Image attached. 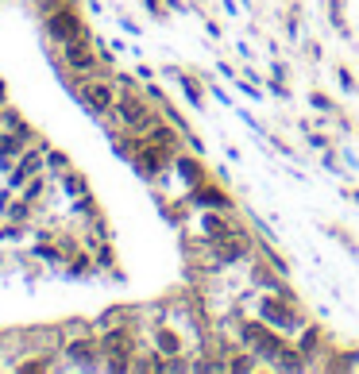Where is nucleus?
Returning a JSON list of instances; mask_svg holds the SVG:
<instances>
[{
  "label": "nucleus",
  "instance_id": "nucleus-1",
  "mask_svg": "<svg viewBox=\"0 0 359 374\" xmlns=\"http://www.w3.org/2000/svg\"><path fill=\"white\" fill-rule=\"evenodd\" d=\"M243 340L255 343V348H259V355H267V359H278V355L286 351V348H282V343L275 340V335H270V332H263L259 324H243Z\"/></svg>",
  "mask_w": 359,
  "mask_h": 374
},
{
  "label": "nucleus",
  "instance_id": "nucleus-2",
  "mask_svg": "<svg viewBox=\"0 0 359 374\" xmlns=\"http://www.w3.org/2000/svg\"><path fill=\"white\" fill-rule=\"evenodd\" d=\"M81 101L89 104L93 112H108L112 108V85H105V81H85L81 85Z\"/></svg>",
  "mask_w": 359,
  "mask_h": 374
},
{
  "label": "nucleus",
  "instance_id": "nucleus-3",
  "mask_svg": "<svg viewBox=\"0 0 359 374\" xmlns=\"http://www.w3.org/2000/svg\"><path fill=\"white\" fill-rule=\"evenodd\" d=\"M263 316H267L270 324H275V328H282V332H290V328H298V316L286 309V305L282 301H275V297H267V301H263Z\"/></svg>",
  "mask_w": 359,
  "mask_h": 374
},
{
  "label": "nucleus",
  "instance_id": "nucleus-4",
  "mask_svg": "<svg viewBox=\"0 0 359 374\" xmlns=\"http://www.w3.org/2000/svg\"><path fill=\"white\" fill-rule=\"evenodd\" d=\"M66 62H70L74 70H93L97 59H93V51L81 43V35H78V39H66Z\"/></svg>",
  "mask_w": 359,
  "mask_h": 374
},
{
  "label": "nucleus",
  "instance_id": "nucleus-5",
  "mask_svg": "<svg viewBox=\"0 0 359 374\" xmlns=\"http://www.w3.org/2000/svg\"><path fill=\"white\" fill-rule=\"evenodd\" d=\"M51 35H59V39H78L81 35V24H78V16L74 12H54L51 16Z\"/></svg>",
  "mask_w": 359,
  "mask_h": 374
},
{
  "label": "nucleus",
  "instance_id": "nucleus-6",
  "mask_svg": "<svg viewBox=\"0 0 359 374\" xmlns=\"http://www.w3.org/2000/svg\"><path fill=\"white\" fill-rule=\"evenodd\" d=\"M120 116H124L131 128H147L151 123V112H147V104H139L136 97H124L120 101Z\"/></svg>",
  "mask_w": 359,
  "mask_h": 374
},
{
  "label": "nucleus",
  "instance_id": "nucleus-7",
  "mask_svg": "<svg viewBox=\"0 0 359 374\" xmlns=\"http://www.w3.org/2000/svg\"><path fill=\"white\" fill-rule=\"evenodd\" d=\"M193 197H197V205H205V208H224V205H228L221 189H197Z\"/></svg>",
  "mask_w": 359,
  "mask_h": 374
},
{
  "label": "nucleus",
  "instance_id": "nucleus-8",
  "mask_svg": "<svg viewBox=\"0 0 359 374\" xmlns=\"http://www.w3.org/2000/svg\"><path fill=\"white\" fill-rule=\"evenodd\" d=\"M66 355H70L74 363H89V343H85V340L81 343H70V351H66Z\"/></svg>",
  "mask_w": 359,
  "mask_h": 374
},
{
  "label": "nucleus",
  "instance_id": "nucleus-9",
  "mask_svg": "<svg viewBox=\"0 0 359 374\" xmlns=\"http://www.w3.org/2000/svg\"><path fill=\"white\" fill-rule=\"evenodd\" d=\"M20 147H24L20 136H4V143H0V151H4V155H12V151H20Z\"/></svg>",
  "mask_w": 359,
  "mask_h": 374
}]
</instances>
